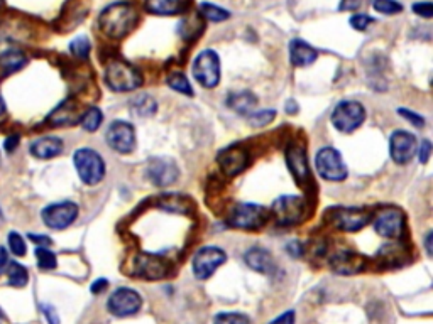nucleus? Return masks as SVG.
<instances>
[{
	"label": "nucleus",
	"mask_w": 433,
	"mask_h": 324,
	"mask_svg": "<svg viewBox=\"0 0 433 324\" xmlns=\"http://www.w3.org/2000/svg\"><path fill=\"white\" fill-rule=\"evenodd\" d=\"M373 6L374 10L384 15H395L403 10V6L400 2H396V0H373Z\"/></svg>",
	"instance_id": "nucleus-37"
},
{
	"label": "nucleus",
	"mask_w": 433,
	"mask_h": 324,
	"mask_svg": "<svg viewBox=\"0 0 433 324\" xmlns=\"http://www.w3.org/2000/svg\"><path fill=\"white\" fill-rule=\"evenodd\" d=\"M217 162L220 166L222 173L229 178L240 174L249 164V152L240 146H232L229 149L218 152Z\"/></svg>",
	"instance_id": "nucleus-18"
},
{
	"label": "nucleus",
	"mask_w": 433,
	"mask_h": 324,
	"mask_svg": "<svg viewBox=\"0 0 433 324\" xmlns=\"http://www.w3.org/2000/svg\"><path fill=\"white\" fill-rule=\"evenodd\" d=\"M27 65V56L22 51L13 49L6 51V53L0 54V81L3 78L14 75V73L21 71L22 68Z\"/></svg>",
	"instance_id": "nucleus-25"
},
{
	"label": "nucleus",
	"mask_w": 433,
	"mask_h": 324,
	"mask_svg": "<svg viewBox=\"0 0 433 324\" xmlns=\"http://www.w3.org/2000/svg\"><path fill=\"white\" fill-rule=\"evenodd\" d=\"M317 58V49L311 48L303 39H293L290 42V60L291 65L296 66V68H305V66L313 65Z\"/></svg>",
	"instance_id": "nucleus-22"
},
{
	"label": "nucleus",
	"mask_w": 433,
	"mask_h": 324,
	"mask_svg": "<svg viewBox=\"0 0 433 324\" xmlns=\"http://www.w3.org/2000/svg\"><path fill=\"white\" fill-rule=\"evenodd\" d=\"M36 259H38V267L41 268V271H53V268H56V265H58L56 255H54L51 250H48V247H38Z\"/></svg>",
	"instance_id": "nucleus-35"
},
{
	"label": "nucleus",
	"mask_w": 433,
	"mask_h": 324,
	"mask_svg": "<svg viewBox=\"0 0 433 324\" xmlns=\"http://www.w3.org/2000/svg\"><path fill=\"white\" fill-rule=\"evenodd\" d=\"M138 22V10L129 2H114L105 7L99 17L100 31L107 37H126Z\"/></svg>",
	"instance_id": "nucleus-1"
},
{
	"label": "nucleus",
	"mask_w": 433,
	"mask_h": 324,
	"mask_svg": "<svg viewBox=\"0 0 433 324\" xmlns=\"http://www.w3.org/2000/svg\"><path fill=\"white\" fill-rule=\"evenodd\" d=\"M42 221L51 230H65L68 228L78 216V206L73 201L53 203L46 206L41 213Z\"/></svg>",
	"instance_id": "nucleus-10"
},
{
	"label": "nucleus",
	"mask_w": 433,
	"mask_h": 324,
	"mask_svg": "<svg viewBox=\"0 0 433 324\" xmlns=\"http://www.w3.org/2000/svg\"><path fill=\"white\" fill-rule=\"evenodd\" d=\"M329 220L342 232H359L369 223V214L361 208H332Z\"/></svg>",
	"instance_id": "nucleus-14"
},
{
	"label": "nucleus",
	"mask_w": 433,
	"mask_h": 324,
	"mask_svg": "<svg viewBox=\"0 0 433 324\" xmlns=\"http://www.w3.org/2000/svg\"><path fill=\"white\" fill-rule=\"evenodd\" d=\"M9 248L15 257H24L26 255L27 245H26V240L22 238L21 233H17V232L9 233Z\"/></svg>",
	"instance_id": "nucleus-40"
},
{
	"label": "nucleus",
	"mask_w": 433,
	"mask_h": 324,
	"mask_svg": "<svg viewBox=\"0 0 433 324\" xmlns=\"http://www.w3.org/2000/svg\"><path fill=\"white\" fill-rule=\"evenodd\" d=\"M213 324H249V318L240 312H218Z\"/></svg>",
	"instance_id": "nucleus-39"
},
{
	"label": "nucleus",
	"mask_w": 433,
	"mask_h": 324,
	"mask_svg": "<svg viewBox=\"0 0 433 324\" xmlns=\"http://www.w3.org/2000/svg\"><path fill=\"white\" fill-rule=\"evenodd\" d=\"M374 228L384 238H400L405 230V214L395 206H386L374 218Z\"/></svg>",
	"instance_id": "nucleus-13"
},
{
	"label": "nucleus",
	"mask_w": 433,
	"mask_h": 324,
	"mask_svg": "<svg viewBox=\"0 0 433 324\" xmlns=\"http://www.w3.org/2000/svg\"><path fill=\"white\" fill-rule=\"evenodd\" d=\"M29 238L34 241V244L41 245V247H48V245H51V238L46 235H33V233H31Z\"/></svg>",
	"instance_id": "nucleus-51"
},
{
	"label": "nucleus",
	"mask_w": 433,
	"mask_h": 324,
	"mask_svg": "<svg viewBox=\"0 0 433 324\" xmlns=\"http://www.w3.org/2000/svg\"><path fill=\"white\" fill-rule=\"evenodd\" d=\"M90 49H92V44H90L88 37H85V36L73 39L72 44H70V51H72L73 56L80 58V60H87Z\"/></svg>",
	"instance_id": "nucleus-36"
},
{
	"label": "nucleus",
	"mask_w": 433,
	"mask_h": 324,
	"mask_svg": "<svg viewBox=\"0 0 433 324\" xmlns=\"http://www.w3.org/2000/svg\"><path fill=\"white\" fill-rule=\"evenodd\" d=\"M296 108H298V107H296L293 100L288 101V113H296Z\"/></svg>",
	"instance_id": "nucleus-55"
},
{
	"label": "nucleus",
	"mask_w": 433,
	"mask_h": 324,
	"mask_svg": "<svg viewBox=\"0 0 433 324\" xmlns=\"http://www.w3.org/2000/svg\"><path fill=\"white\" fill-rule=\"evenodd\" d=\"M188 0H146V10L154 15H177L185 12Z\"/></svg>",
	"instance_id": "nucleus-27"
},
{
	"label": "nucleus",
	"mask_w": 433,
	"mask_h": 324,
	"mask_svg": "<svg viewBox=\"0 0 433 324\" xmlns=\"http://www.w3.org/2000/svg\"><path fill=\"white\" fill-rule=\"evenodd\" d=\"M2 319H6V316H3V312H2V309H0V321H2Z\"/></svg>",
	"instance_id": "nucleus-56"
},
{
	"label": "nucleus",
	"mask_w": 433,
	"mask_h": 324,
	"mask_svg": "<svg viewBox=\"0 0 433 324\" xmlns=\"http://www.w3.org/2000/svg\"><path fill=\"white\" fill-rule=\"evenodd\" d=\"M81 110L75 100H65L60 107H56L48 117V123L53 127H65L80 122Z\"/></svg>",
	"instance_id": "nucleus-21"
},
{
	"label": "nucleus",
	"mask_w": 433,
	"mask_h": 324,
	"mask_svg": "<svg viewBox=\"0 0 433 324\" xmlns=\"http://www.w3.org/2000/svg\"><path fill=\"white\" fill-rule=\"evenodd\" d=\"M362 3V0H342L341 7L338 9L341 10H356L359 6Z\"/></svg>",
	"instance_id": "nucleus-50"
},
{
	"label": "nucleus",
	"mask_w": 433,
	"mask_h": 324,
	"mask_svg": "<svg viewBox=\"0 0 433 324\" xmlns=\"http://www.w3.org/2000/svg\"><path fill=\"white\" fill-rule=\"evenodd\" d=\"M413 12L421 15V17L425 19H430L433 15V6L432 2H420V3H415L413 6Z\"/></svg>",
	"instance_id": "nucleus-43"
},
{
	"label": "nucleus",
	"mask_w": 433,
	"mask_h": 324,
	"mask_svg": "<svg viewBox=\"0 0 433 324\" xmlns=\"http://www.w3.org/2000/svg\"><path fill=\"white\" fill-rule=\"evenodd\" d=\"M7 265H9V253L7 248L0 247V275L7 271Z\"/></svg>",
	"instance_id": "nucleus-49"
},
{
	"label": "nucleus",
	"mask_w": 433,
	"mask_h": 324,
	"mask_svg": "<svg viewBox=\"0 0 433 324\" xmlns=\"http://www.w3.org/2000/svg\"><path fill=\"white\" fill-rule=\"evenodd\" d=\"M41 309H42V314H44V318L48 319L49 324H60V316H58L56 309H54L51 304H42Z\"/></svg>",
	"instance_id": "nucleus-44"
},
{
	"label": "nucleus",
	"mask_w": 433,
	"mask_h": 324,
	"mask_svg": "<svg viewBox=\"0 0 433 324\" xmlns=\"http://www.w3.org/2000/svg\"><path fill=\"white\" fill-rule=\"evenodd\" d=\"M244 260L252 271L261 272V274H272V271H275L272 255L263 247H252L251 250H247Z\"/></svg>",
	"instance_id": "nucleus-23"
},
{
	"label": "nucleus",
	"mask_w": 433,
	"mask_h": 324,
	"mask_svg": "<svg viewBox=\"0 0 433 324\" xmlns=\"http://www.w3.org/2000/svg\"><path fill=\"white\" fill-rule=\"evenodd\" d=\"M269 212L256 203H237L229 216V225L239 230H259L268 223Z\"/></svg>",
	"instance_id": "nucleus-4"
},
{
	"label": "nucleus",
	"mask_w": 433,
	"mask_h": 324,
	"mask_svg": "<svg viewBox=\"0 0 433 324\" xmlns=\"http://www.w3.org/2000/svg\"><path fill=\"white\" fill-rule=\"evenodd\" d=\"M200 10H202V15L212 22H224L230 17V14L227 12V10L222 9V7L213 6V3H209V2L202 3Z\"/></svg>",
	"instance_id": "nucleus-34"
},
{
	"label": "nucleus",
	"mask_w": 433,
	"mask_h": 324,
	"mask_svg": "<svg viewBox=\"0 0 433 324\" xmlns=\"http://www.w3.org/2000/svg\"><path fill=\"white\" fill-rule=\"evenodd\" d=\"M147 179L158 187H166L171 186L178 179L179 169L177 162L170 157H153L147 161L146 167Z\"/></svg>",
	"instance_id": "nucleus-15"
},
{
	"label": "nucleus",
	"mask_w": 433,
	"mask_h": 324,
	"mask_svg": "<svg viewBox=\"0 0 433 324\" xmlns=\"http://www.w3.org/2000/svg\"><path fill=\"white\" fill-rule=\"evenodd\" d=\"M158 206L168 213H177V214H188L191 212V208H193L191 200H188L186 196H183V194H174V193L165 194V196L159 198Z\"/></svg>",
	"instance_id": "nucleus-28"
},
{
	"label": "nucleus",
	"mask_w": 433,
	"mask_h": 324,
	"mask_svg": "<svg viewBox=\"0 0 433 324\" xmlns=\"http://www.w3.org/2000/svg\"><path fill=\"white\" fill-rule=\"evenodd\" d=\"M276 112L269 110V108H264V110H257L252 112L249 115V122H251L252 127H266L268 123H271L275 120Z\"/></svg>",
	"instance_id": "nucleus-38"
},
{
	"label": "nucleus",
	"mask_w": 433,
	"mask_h": 324,
	"mask_svg": "<svg viewBox=\"0 0 433 324\" xmlns=\"http://www.w3.org/2000/svg\"><path fill=\"white\" fill-rule=\"evenodd\" d=\"M227 255L222 248L218 247H202L195 253L193 262H191V268H193V274L197 279L206 280L210 279L220 265L225 264Z\"/></svg>",
	"instance_id": "nucleus-8"
},
{
	"label": "nucleus",
	"mask_w": 433,
	"mask_h": 324,
	"mask_svg": "<svg viewBox=\"0 0 433 324\" xmlns=\"http://www.w3.org/2000/svg\"><path fill=\"white\" fill-rule=\"evenodd\" d=\"M227 107L240 115H251L257 107V96L252 92L229 93Z\"/></svg>",
	"instance_id": "nucleus-26"
},
{
	"label": "nucleus",
	"mask_w": 433,
	"mask_h": 324,
	"mask_svg": "<svg viewBox=\"0 0 433 324\" xmlns=\"http://www.w3.org/2000/svg\"><path fill=\"white\" fill-rule=\"evenodd\" d=\"M432 155V142L430 140H423V142L420 144V149H418V159L421 164H427L428 159H430Z\"/></svg>",
	"instance_id": "nucleus-45"
},
{
	"label": "nucleus",
	"mask_w": 433,
	"mask_h": 324,
	"mask_svg": "<svg viewBox=\"0 0 433 324\" xmlns=\"http://www.w3.org/2000/svg\"><path fill=\"white\" fill-rule=\"evenodd\" d=\"M389 154L391 159L400 166L409 162L416 154V139L415 135L407 130L393 132L389 137Z\"/></svg>",
	"instance_id": "nucleus-17"
},
{
	"label": "nucleus",
	"mask_w": 433,
	"mask_h": 324,
	"mask_svg": "<svg viewBox=\"0 0 433 324\" xmlns=\"http://www.w3.org/2000/svg\"><path fill=\"white\" fill-rule=\"evenodd\" d=\"M73 162H75L78 176L85 185L95 186L105 178V162L102 155L90 147L78 149L73 155Z\"/></svg>",
	"instance_id": "nucleus-2"
},
{
	"label": "nucleus",
	"mask_w": 433,
	"mask_h": 324,
	"mask_svg": "<svg viewBox=\"0 0 433 324\" xmlns=\"http://www.w3.org/2000/svg\"><path fill=\"white\" fill-rule=\"evenodd\" d=\"M330 265L334 272L341 275H352L362 272L366 268V259L352 250H341L335 255H332Z\"/></svg>",
	"instance_id": "nucleus-20"
},
{
	"label": "nucleus",
	"mask_w": 433,
	"mask_h": 324,
	"mask_svg": "<svg viewBox=\"0 0 433 324\" xmlns=\"http://www.w3.org/2000/svg\"><path fill=\"white\" fill-rule=\"evenodd\" d=\"M398 113H400V115L403 117V119H407L409 123L415 125V127H423V125H425V119L421 115H418V113H415V112H411V110H405V108H400V110H398Z\"/></svg>",
	"instance_id": "nucleus-42"
},
{
	"label": "nucleus",
	"mask_w": 433,
	"mask_h": 324,
	"mask_svg": "<svg viewBox=\"0 0 433 324\" xmlns=\"http://www.w3.org/2000/svg\"><path fill=\"white\" fill-rule=\"evenodd\" d=\"M305 201L298 196H291V194L278 198L275 205H272V213H275L278 223L283 226L300 223L303 216H305Z\"/></svg>",
	"instance_id": "nucleus-11"
},
{
	"label": "nucleus",
	"mask_w": 433,
	"mask_h": 324,
	"mask_svg": "<svg viewBox=\"0 0 433 324\" xmlns=\"http://www.w3.org/2000/svg\"><path fill=\"white\" fill-rule=\"evenodd\" d=\"M366 120V110L356 100H344L332 112V125L342 134H352Z\"/></svg>",
	"instance_id": "nucleus-5"
},
{
	"label": "nucleus",
	"mask_w": 433,
	"mask_h": 324,
	"mask_svg": "<svg viewBox=\"0 0 433 324\" xmlns=\"http://www.w3.org/2000/svg\"><path fill=\"white\" fill-rule=\"evenodd\" d=\"M193 78L204 88L217 87L220 81V58L215 51L205 49L195 58L193 61Z\"/></svg>",
	"instance_id": "nucleus-6"
},
{
	"label": "nucleus",
	"mask_w": 433,
	"mask_h": 324,
	"mask_svg": "<svg viewBox=\"0 0 433 324\" xmlns=\"http://www.w3.org/2000/svg\"><path fill=\"white\" fill-rule=\"evenodd\" d=\"M105 140L119 154H131L136 147V128L126 120H114L107 128Z\"/></svg>",
	"instance_id": "nucleus-9"
},
{
	"label": "nucleus",
	"mask_w": 433,
	"mask_h": 324,
	"mask_svg": "<svg viewBox=\"0 0 433 324\" xmlns=\"http://www.w3.org/2000/svg\"><path fill=\"white\" fill-rule=\"evenodd\" d=\"M142 307V298L134 289L120 287L107 300V309L117 318H127Z\"/></svg>",
	"instance_id": "nucleus-12"
},
{
	"label": "nucleus",
	"mask_w": 433,
	"mask_h": 324,
	"mask_svg": "<svg viewBox=\"0 0 433 324\" xmlns=\"http://www.w3.org/2000/svg\"><path fill=\"white\" fill-rule=\"evenodd\" d=\"M7 280H9V286L13 287H24L29 282V272L24 265L19 262H9L7 265Z\"/></svg>",
	"instance_id": "nucleus-29"
},
{
	"label": "nucleus",
	"mask_w": 433,
	"mask_h": 324,
	"mask_svg": "<svg viewBox=\"0 0 433 324\" xmlns=\"http://www.w3.org/2000/svg\"><path fill=\"white\" fill-rule=\"evenodd\" d=\"M107 286H108V282L105 279L95 280V282H93V286H92V292L93 294H100V292L107 289Z\"/></svg>",
	"instance_id": "nucleus-52"
},
{
	"label": "nucleus",
	"mask_w": 433,
	"mask_h": 324,
	"mask_svg": "<svg viewBox=\"0 0 433 324\" xmlns=\"http://www.w3.org/2000/svg\"><path fill=\"white\" fill-rule=\"evenodd\" d=\"M286 162L291 174L300 185H305L310 181V164H308L307 152L300 144H290L286 149Z\"/></svg>",
	"instance_id": "nucleus-19"
},
{
	"label": "nucleus",
	"mask_w": 433,
	"mask_h": 324,
	"mask_svg": "<svg viewBox=\"0 0 433 324\" xmlns=\"http://www.w3.org/2000/svg\"><path fill=\"white\" fill-rule=\"evenodd\" d=\"M286 250H288V253L293 257V259H298V257L303 255V247L300 241H290V245H288Z\"/></svg>",
	"instance_id": "nucleus-47"
},
{
	"label": "nucleus",
	"mask_w": 433,
	"mask_h": 324,
	"mask_svg": "<svg viewBox=\"0 0 433 324\" xmlns=\"http://www.w3.org/2000/svg\"><path fill=\"white\" fill-rule=\"evenodd\" d=\"M315 167L318 174L327 181H344L347 178V166L342 154L334 147H323L315 155Z\"/></svg>",
	"instance_id": "nucleus-7"
},
{
	"label": "nucleus",
	"mask_w": 433,
	"mask_h": 324,
	"mask_svg": "<svg viewBox=\"0 0 433 324\" xmlns=\"http://www.w3.org/2000/svg\"><path fill=\"white\" fill-rule=\"evenodd\" d=\"M63 151V140L60 137H41L31 144V154L36 159H53Z\"/></svg>",
	"instance_id": "nucleus-24"
},
{
	"label": "nucleus",
	"mask_w": 433,
	"mask_h": 324,
	"mask_svg": "<svg viewBox=\"0 0 433 324\" xmlns=\"http://www.w3.org/2000/svg\"><path fill=\"white\" fill-rule=\"evenodd\" d=\"M132 108L140 117H151L156 113L158 105H156L154 99H151L149 95H139L132 100Z\"/></svg>",
	"instance_id": "nucleus-32"
},
{
	"label": "nucleus",
	"mask_w": 433,
	"mask_h": 324,
	"mask_svg": "<svg viewBox=\"0 0 433 324\" xmlns=\"http://www.w3.org/2000/svg\"><path fill=\"white\" fill-rule=\"evenodd\" d=\"M379 257L382 260H384V264L388 265V267H396L398 259L405 260V257H407V253H405V248L401 247L400 244H389L386 245V247L381 248L379 252Z\"/></svg>",
	"instance_id": "nucleus-31"
},
{
	"label": "nucleus",
	"mask_w": 433,
	"mask_h": 324,
	"mask_svg": "<svg viewBox=\"0 0 433 324\" xmlns=\"http://www.w3.org/2000/svg\"><path fill=\"white\" fill-rule=\"evenodd\" d=\"M102 122H104V113L100 112V108H97V107H90L88 110L81 113V117H80L81 127H83L87 132L99 130Z\"/></svg>",
	"instance_id": "nucleus-30"
},
{
	"label": "nucleus",
	"mask_w": 433,
	"mask_h": 324,
	"mask_svg": "<svg viewBox=\"0 0 433 324\" xmlns=\"http://www.w3.org/2000/svg\"><path fill=\"white\" fill-rule=\"evenodd\" d=\"M349 22L356 31H366L370 22H373V17H369V15H366V14H354Z\"/></svg>",
	"instance_id": "nucleus-41"
},
{
	"label": "nucleus",
	"mask_w": 433,
	"mask_h": 324,
	"mask_svg": "<svg viewBox=\"0 0 433 324\" xmlns=\"http://www.w3.org/2000/svg\"><path fill=\"white\" fill-rule=\"evenodd\" d=\"M269 324H295V311H288Z\"/></svg>",
	"instance_id": "nucleus-48"
},
{
	"label": "nucleus",
	"mask_w": 433,
	"mask_h": 324,
	"mask_svg": "<svg viewBox=\"0 0 433 324\" xmlns=\"http://www.w3.org/2000/svg\"><path fill=\"white\" fill-rule=\"evenodd\" d=\"M2 6H3V0H0V7H2Z\"/></svg>",
	"instance_id": "nucleus-57"
},
{
	"label": "nucleus",
	"mask_w": 433,
	"mask_h": 324,
	"mask_svg": "<svg viewBox=\"0 0 433 324\" xmlns=\"http://www.w3.org/2000/svg\"><path fill=\"white\" fill-rule=\"evenodd\" d=\"M6 117H7V108H6V103H3V99L0 96V123H3Z\"/></svg>",
	"instance_id": "nucleus-54"
},
{
	"label": "nucleus",
	"mask_w": 433,
	"mask_h": 324,
	"mask_svg": "<svg viewBox=\"0 0 433 324\" xmlns=\"http://www.w3.org/2000/svg\"><path fill=\"white\" fill-rule=\"evenodd\" d=\"M432 241H433V233L428 232L427 237H425V248H427L428 255H433V248H432Z\"/></svg>",
	"instance_id": "nucleus-53"
},
{
	"label": "nucleus",
	"mask_w": 433,
	"mask_h": 324,
	"mask_svg": "<svg viewBox=\"0 0 433 324\" xmlns=\"http://www.w3.org/2000/svg\"><path fill=\"white\" fill-rule=\"evenodd\" d=\"M168 85H170L174 92L183 93V95H186V96H193V88H191L188 78L183 75V73H179V71L171 73V75L168 76Z\"/></svg>",
	"instance_id": "nucleus-33"
},
{
	"label": "nucleus",
	"mask_w": 433,
	"mask_h": 324,
	"mask_svg": "<svg viewBox=\"0 0 433 324\" xmlns=\"http://www.w3.org/2000/svg\"><path fill=\"white\" fill-rule=\"evenodd\" d=\"M19 142H21V137H19L17 134H10L9 137L6 139V142H3V147H6V151L9 152V154H13V152L17 149Z\"/></svg>",
	"instance_id": "nucleus-46"
},
{
	"label": "nucleus",
	"mask_w": 433,
	"mask_h": 324,
	"mask_svg": "<svg viewBox=\"0 0 433 324\" xmlns=\"http://www.w3.org/2000/svg\"><path fill=\"white\" fill-rule=\"evenodd\" d=\"M168 271H170L168 260L159 255H153V253H140L134 260V274L142 277V279H163L168 275Z\"/></svg>",
	"instance_id": "nucleus-16"
},
{
	"label": "nucleus",
	"mask_w": 433,
	"mask_h": 324,
	"mask_svg": "<svg viewBox=\"0 0 433 324\" xmlns=\"http://www.w3.org/2000/svg\"><path fill=\"white\" fill-rule=\"evenodd\" d=\"M105 83L114 92H134L142 85V76L134 66L124 61H112L105 71Z\"/></svg>",
	"instance_id": "nucleus-3"
}]
</instances>
